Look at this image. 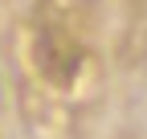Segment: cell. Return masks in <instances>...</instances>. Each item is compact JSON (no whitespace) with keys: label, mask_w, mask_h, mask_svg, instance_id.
Here are the masks:
<instances>
[{"label":"cell","mask_w":147,"mask_h":139,"mask_svg":"<svg viewBox=\"0 0 147 139\" xmlns=\"http://www.w3.org/2000/svg\"><path fill=\"white\" fill-rule=\"evenodd\" d=\"M94 33H98V0H37L25 61L41 94L69 102L86 90L94 74Z\"/></svg>","instance_id":"6da1fadb"}]
</instances>
